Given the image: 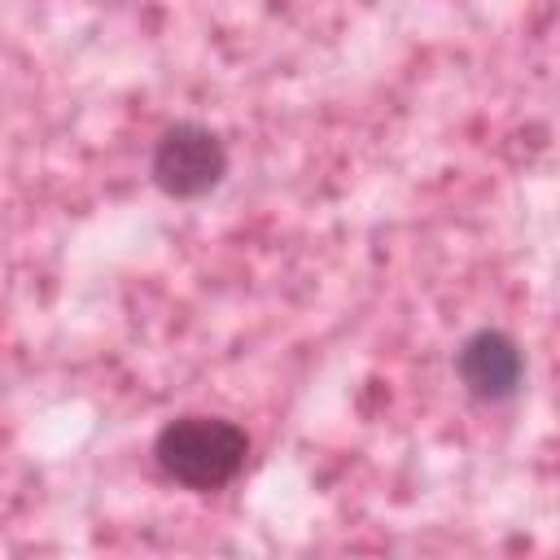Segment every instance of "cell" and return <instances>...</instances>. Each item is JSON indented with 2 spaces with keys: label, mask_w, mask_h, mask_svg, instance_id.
Here are the masks:
<instances>
[{
  "label": "cell",
  "mask_w": 560,
  "mask_h": 560,
  "mask_svg": "<svg viewBox=\"0 0 560 560\" xmlns=\"http://www.w3.org/2000/svg\"><path fill=\"white\" fill-rule=\"evenodd\" d=\"M455 376L477 402H508L525 385V354L499 328H477L455 350Z\"/></svg>",
  "instance_id": "3957f363"
},
{
  "label": "cell",
  "mask_w": 560,
  "mask_h": 560,
  "mask_svg": "<svg viewBox=\"0 0 560 560\" xmlns=\"http://www.w3.org/2000/svg\"><path fill=\"white\" fill-rule=\"evenodd\" d=\"M153 184L175 201H197L214 192L228 175V144L201 122H171L149 158Z\"/></svg>",
  "instance_id": "7a4b0ae2"
},
{
  "label": "cell",
  "mask_w": 560,
  "mask_h": 560,
  "mask_svg": "<svg viewBox=\"0 0 560 560\" xmlns=\"http://www.w3.org/2000/svg\"><path fill=\"white\" fill-rule=\"evenodd\" d=\"M153 459L188 490H219L245 468L249 433L228 416H175L158 429Z\"/></svg>",
  "instance_id": "6da1fadb"
}]
</instances>
